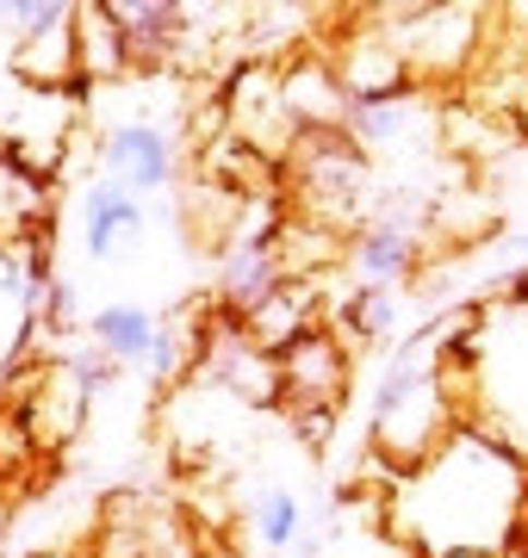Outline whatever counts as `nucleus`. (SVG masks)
Masks as SVG:
<instances>
[{"mask_svg":"<svg viewBox=\"0 0 528 558\" xmlns=\"http://www.w3.org/2000/svg\"><path fill=\"white\" fill-rule=\"evenodd\" d=\"M380 502L417 558H509L528 546V465L479 428H454Z\"/></svg>","mask_w":528,"mask_h":558,"instance_id":"obj_1","label":"nucleus"},{"mask_svg":"<svg viewBox=\"0 0 528 558\" xmlns=\"http://www.w3.org/2000/svg\"><path fill=\"white\" fill-rule=\"evenodd\" d=\"M280 174L292 193V218L324 223L348 242L373 223V211H367L373 205V161H367V149L348 143V131H305Z\"/></svg>","mask_w":528,"mask_h":558,"instance_id":"obj_2","label":"nucleus"},{"mask_svg":"<svg viewBox=\"0 0 528 558\" xmlns=\"http://www.w3.org/2000/svg\"><path fill=\"white\" fill-rule=\"evenodd\" d=\"M467 428L491 435L528 465V304H485Z\"/></svg>","mask_w":528,"mask_h":558,"instance_id":"obj_3","label":"nucleus"},{"mask_svg":"<svg viewBox=\"0 0 528 558\" xmlns=\"http://www.w3.org/2000/svg\"><path fill=\"white\" fill-rule=\"evenodd\" d=\"M373 13L392 32V44L405 50L417 87L423 81H460L485 57L491 13H479V7H423V0H405V7H373Z\"/></svg>","mask_w":528,"mask_h":558,"instance_id":"obj_4","label":"nucleus"},{"mask_svg":"<svg viewBox=\"0 0 528 558\" xmlns=\"http://www.w3.org/2000/svg\"><path fill=\"white\" fill-rule=\"evenodd\" d=\"M274 360H280V410L299 422L305 440H324V428L343 416L355 348H348L329 323H317V329H305L299 341H286Z\"/></svg>","mask_w":528,"mask_h":558,"instance_id":"obj_5","label":"nucleus"},{"mask_svg":"<svg viewBox=\"0 0 528 558\" xmlns=\"http://www.w3.org/2000/svg\"><path fill=\"white\" fill-rule=\"evenodd\" d=\"M224 112H230V131L243 149L267 161V168H286V156L299 149L305 124L286 100V81H280V62L274 57H249L237 75L224 81Z\"/></svg>","mask_w":528,"mask_h":558,"instance_id":"obj_6","label":"nucleus"},{"mask_svg":"<svg viewBox=\"0 0 528 558\" xmlns=\"http://www.w3.org/2000/svg\"><path fill=\"white\" fill-rule=\"evenodd\" d=\"M50 260L32 236L0 242V385L32 366V341L44 336V292H50Z\"/></svg>","mask_w":528,"mask_h":558,"instance_id":"obj_7","label":"nucleus"},{"mask_svg":"<svg viewBox=\"0 0 528 558\" xmlns=\"http://www.w3.org/2000/svg\"><path fill=\"white\" fill-rule=\"evenodd\" d=\"M324 57L348 87V100H410L417 94V75H410L405 50L392 44V32L380 25V13H348Z\"/></svg>","mask_w":528,"mask_h":558,"instance_id":"obj_8","label":"nucleus"},{"mask_svg":"<svg viewBox=\"0 0 528 558\" xmlns=\"http://www.w3.org/2000/svg\"><path fill=\"white\" fill-rule=\"evenodd\" d=\"M100 174L131 186L137 199L168 193V186L181 180V143H175V131L156 124V119H124L100 137Z\"/></svg>","mask_w":528,"mask_h":558,"instance_id":"obj_9","label":"nucleus"},{"mask_svg":"<svg viewBox=\"0 0 528 558\" xmlns=\"http://www.w3.org/2000/svg\"><path fill=\"white\" fill-rule=\"evenodd\" d=\"M87 391H82V379L62 366V354H50L32 373V385H25V398L13 403V416L25 422V435H32V447L38 453H62L69 440L82 435V422H87Z\"/></svg>","mask_w":528,"mask_h":558,"instance_id":"obj_10","label":"nucleus"},{"mask_svg":"<svg viewBox=\"0 0 528 558\" xmlns=\"http://www.w3.org/2000/svg\"><path fill=\"white\" fill-rule=\"evenodd\" d=\"M417 260H423V230L410 211H373L361 236L348 242V267L361 286H398V279L417 274Z\"/></svg>","mask_w":528,"mask_h":558,"instance_id":"obj_11","label":"nucleus"},{"mask_svg":"<svg viewBox=\"0 0 528 558\" xmlns=\"http://www.w3.org/2000/svg\"><path fill=\"white\" fill-rule=\"evenodd\" d=\"M124 32L131 69H156V62H181L187 50V7L175 0H106Z\"/></svg>","mask_w":528,"mask_h":558,"instance_id":"obj_12","label":"nucleus"},{"mask_svg":"<svg viewBox=\"0 0 528 558\" xmlns=\"http://www.w3.org/2000/svg\"><path fill=\"white\" fill-rule=\"evenodd\" d=\"M305 558H417V553L392 534L386 502L367 497V502H336L329 509V539L305 546Z\"/></svg>","mask_w":528,"mask_h":558,"instance_id":"obj_13","label":"nucleus"},{"mask_svg":"<svg viewBox=\"0 0 528 558\" xmlns=\"http://www.w3.org/2000/svg\"><path fill=\"white\" fill-rule=\"evenodd\" d=\"M137 230H143L137 193L119 186L112 174L87 180V186H82V248H87V260H106L124 236H137Z\"/></svg>","mask_w":528,"mask_h":558,"instance_id":"obj_14","label":"nucleus"},{"mask_svg":"<svg viewBox=\"0 0 528 558\" xmlns=\"http://www.w3.org/2000/svg\"><path fill=\"white\" fill-rule=\"evenodd\" d=\"M156 336H163V317L149 311V304H100L94 317H87V341L94 348H106V354L119 360V366H143L149 360V348H156Z\"/></svg>","mask_w":528,"mask_h":558,"instance_id":"obj_15","label":"nucleus"},{"mask_svg":"<svg viewBox=\"0 0 528 558\" xmlns=\"http://www.w3.org/2000/svg\"><path fill=\"white\" fill-rule=\"evenodd\" d=\"M75 62H82V81H112L131 69V50H124V32L112 20V7H75Z\"/></svg>","mask_w":528,"mask_h":558,"instance_id":"obj_16","label":"nucleus"},{"mask_svg":"<svg viewBox=\"0 0 528 558\" xmlns=\"http://www.w3.org/2000/svg\"><path fill=\"white\" fill-rule=\"evenodd\" d=\"M348 143L355 149H367V156H380V149H398V143H410V131H417V106L410 100H355L343 119Z\"/></svg>","mask_w":528,"mask_h":558,"instance_id":"obj_17","label":"nucleus"},{"mask_svg":"<svg viewBox=\"0 0 528 558\" xmlns=\"http://www.w3.org/2000/svg\"><path fill=\"white\" fill-rule=\"evenodd\" d=\"M329 329L348 341V348H373V341H386L398 329V299H392L386 286H361L355 299H343L329 311Z\"/></svg>","mask_w":528,"mask_h":558,"instance_id":"obj_18","label":"nucleus"},{"mask_svg":"<svg viewBox=\"0 0 528 558\" xmlns=\"http://www.w3.org/2000/svg\"><path fill=\"white\" fill-rule=\"evenodd\" d=\"M249 521H255V539H262L267 553H292L299 534H305V502L274 484V490H262V497L249 502Z\"/></svg>","mask_w":528,"mask_h":558,"instance_id":"obj_19","label":"nucleus"},{"mask_svg":"<svg viewBox=\"0 0 528 558\" xmlns=\"http://www.w3.org/2000/svg\"><path fill=\"white\" fill-rule=\"evenodd\" d=\"M62 366L82 379L87 398H106V391H112V379H119V360L106 354V348H94V341H87V348H69V354H62Z\"/></svg>","mask_w":528,"mask_h":558,"instance_id":"obj_20","label":"nucleus"},{"mask_svg":"<svg viewBox=\"0 0 528 558\" xmlns=\"http://www.w3.org/2000/svg\"><path fill=\"white\" fill-rule=\"evenodd\" d=\"M187 336H181V323L175 317H163V336H156V348H149V360H143V366H149V379L156 385H175L181 379V366H187Z\"/></svg>","mask_w":528,"mask_h":558,"instance_id":"obj_21","label":"nucleus"},{"mask_svg":"<svg viewBox=\"0 0 528 558\" xmlns=\"http://www.w3.org/2000/svg\"><path fill=\"white\" fill-rule=\"evenodd\" d=\"M7 521H13V502L0 497V539H7Z\"/></svg>","mask_w":528,"mask_h":558,"instance_id":"obj_22","label":"nucleus"},{"mask_svg":"<svg viewBox=\"0 0 528 558\" xmlns=\"http://www.w3.org/2000/svg\"><path fill=\"white\" fill-rule=\"evenodd\" d=\"M509 558H528V546H516V553H509Z\"/></svg>","mask_w":528,"mask_h":558,"instance_id":"obj_23","label":"nucleus"}]
</instances>
